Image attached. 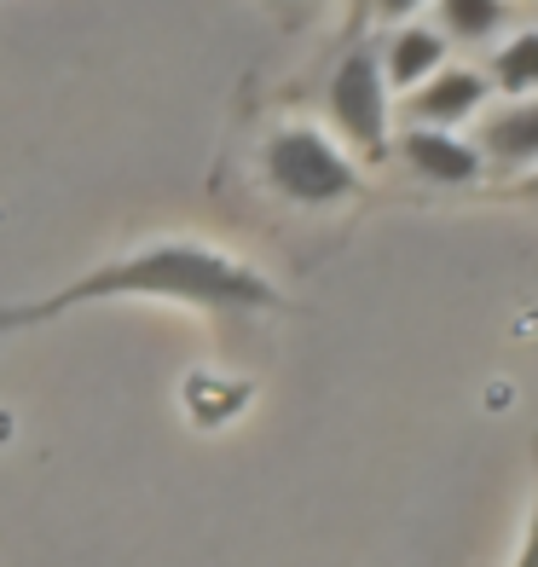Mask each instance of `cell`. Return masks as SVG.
<instances>
[{
	"label": "cell",
	"mask_w": 538,
	"mask_h": 567,
	"mask_svg": "<svg viewBox=\"0 0 538 567\" xmlns=\"http://www.w3.org/2000/svg\"><path fill=\"white\" fill-rule=\"evenodd\" d=\"M376 7L389 12V18H405V12H417V0H376Z\"/></svg>",
	"instance_id": "cell-10"
},
{
	"label": "cell",
	"mask_w": 538,
	"mask_h": 567,
	"mask_svg": "<svg viewBox=\"0 0 538 567\" xmlns=\"http://www.w3.org/2000/svg\"><path fill=\"white\" fill-rule=\"evenodd\" d=\"M446 64V41L434 30H400L394 47H389V70H382V82L394 87H417L423 75H434Z\"/></svg>",
	"instance_id": "cell-6"
},
{
	"label": "cell",
	"mask_w": 538,
	"mask_h": 567,
	"mask_svg": "<svg viewBox=\"0 0 538 567\" xmlns=\"http://www.w3.org/2000/svg\"><path fill=\"white\" fill-rule=\"evenodd\" d=\"M486 151L504 163H527L532 151H538V111L532 105H516V111H504L486 122Z\"/></svg>",
	"instance_id": "cell-7"
},
{
	"label": "cell",
	"mask_w": 538,
	"mask_h": 567,
	"mask_svg": "<svg viewBox=\"0 0 538 567\" xmlns=\"http://www.w3.org/2000/svg\"><path fill=\"white\" fill-rule=\"evenodd\" d=\"M493 87L516 93V99H527V93L538 87V35H532V30L516 35V41H509L504 53L493 59Z\"/></svg>",
	"instance_id": "cell-8"
},
{
	"label": "cell",
	"mask_w": 538,
	"mask_h": 567,
	"mask_svg": "<svg viewBox=\"0 0 538 567\" xmlns=\"http://www.w3.org/2000/svg\"><path fill=\"white\" fill-rule=\"evenodd\" d=\"M516 567H532V533L521 538V550H516Z\"/></svg>",
	"instance_id": "cell-11"
},
{
	"label": "cell",
	"mask_w": 538,
	"mask_h": 567,
	"mask_svg": "<svg viewBox=\"0 0 538 567\" xmlns=\"http://www.w3.org/2000/svg\"><path fill=\"white\" fill-rule=\"evenodd\" d=\"M330 116L365 157H382V145H389V82H382V64L371 53H348L337 64Z\"/></svg>",
	"instance_id": "cell-3"
},
{
	"label": "cell",
	"mask_w": 538,
	"mask_h": 567,
	"mask_svg": "<svg viewBox=\"0 0 538 567\" xmlns=\"http://www.w3.org/2000/svg\"><path fill=\"white\" fill-rule=\"evenodd\" d=\"M267 179H272V192H284L290 203H307V209L365 192L353 163L313 127H278L267 140Z\"/></svg>",
	"instance_id": "cell-2"
},
{
	"label": "cell",
	"mask_w": 538,
	"mask_h": 567,
	"mask_svg": "<svg viewBox=\"0 0 538 567\" xmlns=\"http://www.w3.org/2000/svg\"><path fill=\"white\" fill-rule=\"evenodd\" d=\"M122 296H157V301H186L203 313H290V301L278 284H267L261 272H249L244 261H232L226 249L209 244H151L134 255L82 272L64 290L41 296V301H12L0 307V337L7 330H35L53 324L70 307L87 301H122Z\"/></svg>",
	"instance_id": "cell-1"
},
{
	"label": "cell",
	"mask_w": 538,
	"mask_h": 567,
	"mask_svg": "<svg viewBox=\"0 0 538 567\" xmlns=\"http://www.w3.org/2000/svg\"><path fill=\"white\" fill-rule=\"evenodd\" d=\"M441 18H446L452 35L480 41V35H493L498 23L509 18V7H504V0H441Z\"/></svg>",
	"instance_id": "cell-9"
},
{
	"label": "cell",
	"mask_w": 538,
	"mask_h": 567,
	"mask_svg": "<svg viewBox=\"0 0 538 567\" xmlns=\"http://www.w3.org/2000/svg\"><path fill=\"white\" fill-rule=\"evenodd\" d=\"M480 99H486V82H480L475 70H434V82L412 99V116H423L434 134H441V127L475 116Z\"/></svg>",
	"instance_id": "cell-5"
},
{
	"label": "cell",
	"mask_w": 538,
	"mask_h": 567,
	"mask_svg": "<svg viewBox=\"0 0 538 567\" xmlns=\"http://www.w3.org/2000/svg\"><path fill=\"white\" fill-rule=\"evenodd\" d=\"M400 151L423 179H441V186H475L480 168H486L464 140H446V134H434V127H412V134L400 140Z\"/></svg>",
	"instance_id": "cell-4"
}]
</instances>
